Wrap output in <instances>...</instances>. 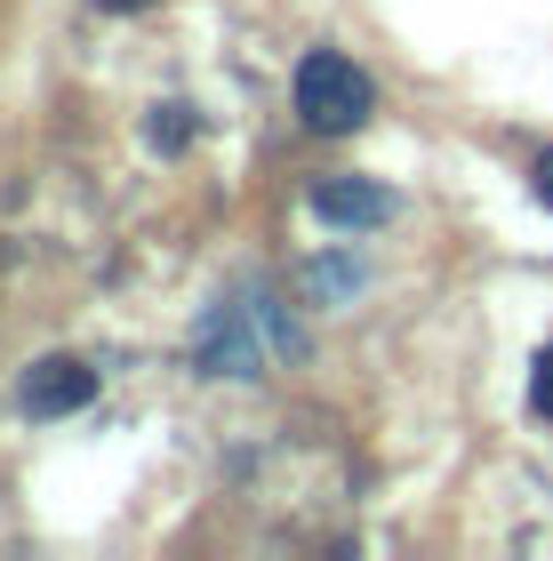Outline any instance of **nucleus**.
<instances>
[{
    "instance_id": "f257e3e1",
    "label": "nucleus",
    "mask_w": 553,
    "mask_h": 561,
    "mask_svg": "<svg viewBox=\"0 0 553 561\" xmlns=\"http://www.w3.org/2000/svg\"><path fill=\"white\" fill-rule=\"evenodd\" d=\"M297 345L306 337H297L265 297H249V305H217V313L200 321L193 362H200V377H257L265 353H297Z\"/></svg>"
},
{
    "instance_id": "f03ea898",
    "label": "nucleus",
    "mask_w": 553,
    "mask_h": 561,
    "mask_svg": "<svg viewBox=\"0 0 553 561\" xmlns=\"http://www.w3.org/2000/svg\"><path fill=\"white\" fill-rule=\"evenodd\" d=\"M369 105H377V89H369V72H361L354 57H337V48H313V57L297 65V113H306L313 137L361 129Z\"/></svg>"
},
{
    "instance_id": "7ed1b4c3",
    "label": "nucleus",
    "mask_w": 553,
    "mask_h": 561,
    "mask_svg": "<svg viewBox=\"0 0 553 561\" xmlns=\"http://www.w3.org/2000/svg\"><path fill=\"white\" fill-rule=\"evenodd\" d=\"M16 401H24L33 417H72V410H89V401H96V369H89V362H65V353H48V362L24 369Z\"/></svg>"
},
{
    "instance_id": "20e7f679",
    "label": "nucleus",
    "mask_w": 553,
    "mask_h": 561,
    "mask_svg": "<svg viewBox=\"0 0 553 561\" xmlns=\"http://www.w3.org/2000/svg\"><path fill=\"white\" fill-rule=\"evenodd\" d=\"M313 217L345 225V233H369V225L393 217V193L369 185V176H321V185H313Z\"/></svg>"
},
{
    "instance_id": "39448f33",
    "label": "nucleus",
    "mask_w": 553,
    "mask_h": 561,
    "mask_svg": "<svg viewBox=\"0 0 553 561\" xmlns=\"http://www.w3.org/2000/svg\"><path fill=\"white\" fill-rule=\"evenodd\" d=\"M145 137H153L161 152H185L193 145V105H161L153 121H145Z\"/></svg>"
},
{
    "instance_id": "423d86ee",
    "label": "nucleus",
    "mask_w": 553,
    "mask_h": 561,
    "mask_svg": "<svg viewBox=\"0 0 553 561\" xmlns=\"http://www.w3.org/2000/svg\"><path fill=\"white\" fill-rule=\"evenodd\" d=\"M306 280H313V297H345V289H361V265L354 257H321Z\"/></svg>"
},
{
    "instance_id": "0eeeda50",
    "label": "nucleus",
    "mask_w": 553,
    "mask_h": 561,
    "mask_svg": "<svg viewBox=\"0 0 553 561\" xmlns=\"http://www.w3.org/2000/svg\"><path fill=\"white\" fill-rule=\"evenodd\" d=\"M530 401H538V417L553 425V345L538 353V377H530Z\"/></svg>"
},
{
    "instance_id": "6e6552de",
    "label": "nucleus",
    "mask_w": 553,
    "mask_h": 561,
    "mask_svg": "<svg viewBox=\"0 0 553 561\" xmlns=\"http://www.w3.org/2000/svg\"><path fill=\"white\" fill-rule=\"evenodd\" d=\"M530 193H538V201H545V209H553V152H545V161L530 169Z\"/></svg>"
},
{
    "instance_id": "1a4fd4ad",
    "label": "nucleus",
    "mask_w": 553,
    "mask_h": 561,
    "mask_svg": "<svg viewBox=\"0 0 553 561\" xmlns=\"http://www.w3.org/2000/svg\"><path fill=\"white\" fill-rule=\"evenodd\" d=\"M96 9H120V16H129V9H145V0H96Z\"/></svg>"
}]
</instances>
